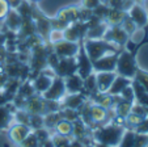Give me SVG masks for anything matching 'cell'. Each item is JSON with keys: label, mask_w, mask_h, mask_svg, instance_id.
I'll return each instance as SVG.
<instances>
[{"label": "cell", "mask_w": 148, "mask_h": 147, "mask_svg": "<svg viewBox=\"0 0 148 147\" xmlns=\"http://www.w3.org/2000/svg\"><path fill=\"white\" fill-rule=\"evenodd\" d=\"M118 96H121L123 99V100H127V101H130V103H134L135 101V96H134V89H132V87H131V84L130 86H127L125 89H123L122 92H121Z\"/></svg>", "instance_id": "cell-32"}, {"label": "cell", "mask_w": 148, "mask_h": 147, "mask_svg": "<svg viewBox=\"0 0 148 147\" xmlns=\"http://www.w3.org/2000/svg\"><path fill=\"white\" fill-rule=\"evenodd\" d=\"M127 16L136 24L138 29H144L148 24V11L139 3H132L127 11Z\"/></svg>", "instance_id": "cell-8"}, {"label": "cell", "mask_w": 148, "mask_h": 147, "mask_svg": "<svg viewBox=\"0 0 148 147\" xmlns=\"http://www.w3.org/2000/svg\"><path fill=\"white\" fill-rule=\"evenodd\" d=\"M54 131H55V134H59V135H64V137L72 135L73 122L68 121V119H66V118H62L60 121L56 124L55 128H54Z\"/></svg>", "instance_id": "cell-21"}, {"label": "cell", "mask_w": 148, "mask_h": 147, "mask_svg": "<svg viewBox=\"0 0 148 147\" xmlns=\"http://www.w3.org/2000/svg\"><path fill=\"white\" fill-rule=\"evenodd\" d=\"M144 29H145V32H148V24H147V26H145Z\"/></svg>", "instance_id": "cell-42"}, {"label": "cell", "mask_w": 148, "mask_h": 147, "mask_svg": "<svg viewBox=\"0 0 148 147\" xmlns=\"http://www.w3.org/2000/svg\"><path fill=\"white\" fill-rule=\"evenodd\" d=\"M92 144H93V147H113V146H109V144L100 143V142H95V141H92Z\"/></svg>", "instance_id": "cell-39"}, {"label": "cell", "mask_w": 148, "mask_h": 147, "mask_svg": "<svg viewBox=\"0 0 148 147\" xmlns=\"http://www.w3.org/2000/svg\"><path fill=\"white\" fill-rule=\"evenodd\" d=\"M64 39V34H63V30L62 29H55V28H51L50 33H49V37H47V41L50 43H56V42Z\"/></svg>", "instance_id": "cell-28"}, {"label": "cell", "mask_w": 148, "mask_h": 147, "mask_svg": "<svg viewBox=\"0 0 148 147\" xmlns=\"http://www.w3.org/2000/svg\"><path fill=\"white\" fill-rule=\"evenodd\" d=\"M5 147H9V146H8V144H5Z\"/></svg>", "instance_id": "cell-43"}, {"label": "cell", "mask_w": 148, "mask_h": 147, "mask_svg": "<svg viewBox=\"0 0 148 147\" xmlns=\"http://www.w3.org/2000/svg\"><path fill=\"white\" fill-rule=\"evenodd\" d=\"M125 130L126 128H123V126H117L109 122L108 125L96 126L93 129L92 139L95 142H100V143H105V144H109V146L117 147L123 133H125Z\"/></svg>", "instance_id": "cell-1"}, {"label": "cell", "mask_w": 148, "mask_h": 147, "mask_svg": "<svg viewBox=\"0 0 148 147\" xmlns=\"http://www.w3.org/2000/svg\"><path fill=\"white\" fill-rule=\"evenodd\" d=\"M4 19H5L7 28H8L11 32L17 33V32H18V29L21 28V24H23V17H21V14H20L16 9L11 8Z\"/></svg>", "instance_id": "cell-16"}, {"label": "cell", "mask_w": 148, "mask_h": 147, "mask_svg": "<svg viewBox=\"0 0 148 147\" xmlns=\"http://www.w3.org/2000/svg\"><path fill=\"white\" fill-rule=\"evenodd\" d=\"M53 139L54 147H68L71 142V137H64V135H59V134H55V135L51 137Z\"/></svg>", "instance_id": "cell-26"}, {"label": "cell", "mask_w": 148, "mask_h": 147, "mask_svg": "<svg viewBox=\"0 0 148 147\" xmlns=\"http://www.w3.org/2000/svg\"><path fill=\"white\" fill-rule=\"evenodd\" d=\"M32 130H37L39 128H43V116L41 114H30V122H29Z\"/></svg>", "instance_id": "cell-30"}, {"label": "cell", "mask_w": 148, "mask_h": 147, "mask_svg": "<svg viewBox=\"0 0 148 147\" xmlns=\"http://www.w3.org/2000/svg\"><path fill=\"white\" fill-rule=\"evenodd\" d=\"M79 46H80V41L72 42L67 41V39H62L53 45V50L59 58H73L79 53Z\"/></svg>", "instance_id": "cell-6"}, {"label": "cell", "mask_w": 148, "mask_h": 147, "mask_svg": "<svg viewBox=\"0 0 148 147\" xmlns=\"http://www.w3.org/2000/svg\"><path fill=\"white\" fill-rule=\"evenodd\" d=\"M18 147H41V144H39V142H38V139H37L34 131H32V133L18 144Z\"/></svg>", "instance_id": "cell-27"}, {"label": "cell", "mask_w": 148, "mask_h": 147, "mask_svg": "<svg viewBox=\"0 0 148 147\" xmlns=\"http://www.w3.org/2000/svg\"><path fill=\"white\" fill-rule=\"evenodd\" d=\"M96 74V84H97V92L106 93L114 81L117 72L115 71H101L95 72Z\"/></svg>", "instance_id": "cell-10"}, {"label": "cell", "mask_w": 148, "mask_h": 147, "mask_svg": "<svg viewBox=\"0 0 148 147\" xmlns=\"http://www.w3.org/2000/svg\"><path fill=\"white\" fill-rule=\"evenodd\" d=\"M17 93H18V96L24 97V99H28V97L33 96V95L36 93V91H34V88H33V84L26 81V83H24L21 87H18Z\"/></svg>", "instance_id": "cell-25"}, {"label": "cell", "mask_w": 148, "mask_h": 147, "mask_svg": "<svg viewBox=\"0 0 148 147\" xmlns=\"http://www.w3.org/2000/svg\"><path fill=\"white\" fill-rule=\"evenodd\" d=\"M85 144L83 143V142H80L79 139H76V138H72L71 139V142H70V146L68 147H84Z\"/></svg>", "instance_id": "cell-35"}, {"label": "cell", "mask_w": 148, "mask_h": 147, "mask_svg": "<svg viewBox=\"0 0 148 147\" xmlns=\"http://www.w3.org/2000/svg\"><path fill=\"white\" fill-rule=\"evenodd\" d=\"M102 3L101 0H81V7L85 9H90V11H93V9L96 8V7H98L100 4Z\"/></svg>", "instance_id": "cell-33"}, {"label": "cell", "mask_w": 148, "mask_h": 147, "mask_svg": "<svg viewBox=\"0 0 148 147\" xmlns=\"http://www.w3.org/2000/svg\"><path fill=\"white\" fill-rule=\"evenodd\" d=\"M67 91H66V86H64V79L56 75L54 78L51 86L49 87L47 91H45L41 95L45 100H51V101H59L66 96Z\"/></svg>", "instance_id": "cell-5"}, {"label": "cell", "mask_w": 148, "mask_h": 147, "mask_svg": "<svg viewBox=\"0 0 148 147\" xmlns=\"http://www.w3.org/2000/svg\"><path fill=\"white\" fill-rule=\"evenodd\" d=\"M13 113H12L11 106L3 105L0 106V131L1 130H8L12 126V121H13Z\"/></svg>", "instance_id": "cell-18"}, {"label": "cell", "mask_w": 148, "mask_h": 147, "mask_svg": "<svg viewBox=\"0 0 148 147\" xmlns=\"http://www.w3.org/2000/svg\"><path fill=\"white\" fill-rule=\"evenodd\" d=\"M134 137H135L134 130L126 129L117 147H134Z\"/></svg>", "instance_id": "cell-22"}, {"label": "cell", "mask_w": 148, "mask_h": 147, "mask_svg": "<svg viewBox=\"0 0 148 147\" xmlns=\"http://www.w3.org/2000/svg\"><path fill=\"white\" fill-rule=\"evenodd\" d=\"M76 68H77V66H76V57H73V58H60L59 63L54 68V72L58 76H60V78H66L68 75L75 74Z\"/></svg>", "instance_id": "cell-12"}, {"label": "cell", "mask_w": 148, "mask_h": 147, "mask_svg": "<svg viewBox=\"0 0 148 147\" xmlns=\"http://www.w3.org/2000/svg\"><path fill=\"white\" fill-rule=\"evenodd\" d=\"M134 79L143 87V88L145 89V91L148 92V72L147 71H144V70H142V68H139V67H138L136 74H135V78Z\"/></svg>", "instance_id": "cell-24"}, {"label": "cell", "mask_w": 148, "mask_h": 147, "mask_svg": "<svg viewBox=\"0 0 148 147\" xmlns=\"http://www.w3.org/2000/svg\"><path fill=\"white\" fill-rule=\"evenodd\" d=\"M122 50V49H121ZM119 50V51H121ZM119 51H114V53H109L106 55L101 57V58L96 59L92 62L93 71L101 72V71H115V66H117V59Z\"/></svg>", "instance_id": "cell-9"}, {"label": "cell", "mask_w": 148, "mask_h": 147, "mask_svg": "<svg viewBox=\"0 0 148 147\" xmlns=\"http://www.w3.org/2000/svg\"><path fill=\"white\" fill-rule=\"evenodd\" d=\"M60 101L63 103V108L79 110L83 106V104L87 101V97H85L84 92H80V93H66V96Z\"/></svg>", "instance_id": "cell-14"}, {"label": "cell", "mask_w": 148, "mask_h": 147, "mask_svg": "<svg viewBox=\"0 0 148 147\" xmlns=\"http://www.w3.org/2000/svg\"><path fill=\"white\" fill-rule=\"evenodd\" d=\"M121 26L123 28V30L126 32V33L130 36V38H131L132 36H134V33H136V30H138V26H136V24H135L134 21H132L131 19H130L129 16H126L125 17V20L122 21V24H121Z\"/></svg>", "instance_id": "cell-23"}, {"label": "cell", "mask_w": 148, "mask_h": 147, "mask_svg": "<svg viewBox=\"0 0 148 147\" xmlns=\"http://www.w3.org/2000/svg\"><path fill=\"white\" fill-rule=\"evenodd\" d=\"M103 39L108 42H112V43L117 45L119 47H123L126 45V42L130 39V36L123 30V28L121 25H109L105 34H103Z\"/></svg>", "instance_id": "cell-7"}, {"label": "cell", "mask_w": 148, "mask_h": 147, "mask_svg": "<svg viewBox=\"0 0 148 147\" xmlns=\"http://www.w3.org/2000/svg\"><path fill=\"white\" fill-rule=\"evenodd\" d=\"M5 42H7V34L0 32V47L3 46V45H5Z\"/></svg>", "instance_id": "cell-37"}, {"label": "cell", "mask_w": 148, "mask_h": 147, "mask_svg": "<svg viewBox=\"0 0 148 147\" xmlns=\"http://www.w3.org/2000/svg\"><path fill=\"white\" fill-rule=\"evenodd\" d=\"M33 131H34V134H36L37 139H38L39 144H42L43 142H46L47 139H50L51 137H53L50 134V131H49V129H46V128H39V129L33 130Z\"/></svg>", "instance_id": "cell-29"}, {"label": "cell", "mask_w": 148, "mask_h": 147, "mask_svg": "<svg viewBox=\"0 0 148 147\" xmlns=\"http://www.w3.org/2000/svg\"><path fill=\"white\" fill-rule=\"evenodd\" d=\"M29 1H34V3H38V1H41V0H29Z\"/></svg>", "instance_id": "cell-41"}, {"label": "cell", "mask_w": 148, "mask_h": 147, "mask_svg": "<svg viewBox=\"0 0 148 147\" xmlns=\"http://www.w3.org/2000/svg\"><path fill=\"white\" fill-rule=\"evenodd\" d=\"M147 146H148V134L135 133L134 147H147Z\"/></svg>", "instance_id": "cell-31"}, {"label": "cell", "mask_w": 148, "mask_h": 147, "mask_svg": "<svg viewBox=\"0 0 148 147\" xmlns=\"http://www.w3.org/2000/svg\"><path fill=\"white\" fill-rule=\"evenodd\" d=\"M84 147H93V144H92V143H89V144H85Z\"/></svg>", "instance_id": "cell-40"}, {"label": "cell", "mask_w": 148, "mask_h": 147, "mask_svg": "<svg viewBox=\"0 0 148 147\" xmlns=\"http://www.w3.org/2000/svg\"><path fill=\"white\" fill-rule=\"evenodd\" d=\"M55 76H56L55 72H54V74L41 72V74H39V75L34 79L33 83H32V84H33L34 91H36V93L42 95L45 91H47L49 87L51 86V83H53V80H54V78H55Z\"/></svg>", "instance_id": "cell-13"}, {"label": "cell", "mask_w": 148, "mask_h": 147, "mask_svg": "<svg viewBox=\"0 0 148 147\" xmlns=\"http://www.w3.org/2000/svg\"><path fill=\"white\" fill-rule=\"evenodd\" d=\"M108 24L106 21H101L98 24H96L95 26H90L88 28L87 33H85V37L84 38H88V39H102L103 38V34L106 32L108 29Z\"/></svg>", "instance_id": "cell-17"}, {"label": "cell", "mask_w": 148, "mask_h": 147, "mask_svg": "<svg viewBox=\"0 0 148 147\" xmlns=\"http://www.w3.org/2000/svg\"><path fill=\"white\" fill-rule=\"evenodd\" d=\"M126 16H127V13H126V11H123V9L110 8L109 13H108V16L105 20H106V24L110 26L112 25H121Z\"/></svg>", "instance_id": "cell-20"}, {"label": "cell", "mask_w": 148, "mask_h": 147, "mask_svg": "<svg viewBox=\"0 0 148 147\" xmlns=\"http://www.w3.org/2000/svg\"><path fill=\"white\" fill-rule=\"evenodd\" d=\"M76 74L81 76L83 79H85L87 76H89L93 71V66H92V61L89 59L87 51L84 49L83 45V39H80V46H79V53L76 55Z\"/></svg>", "instance_id": "cell-4"}, {"label": "cell", "mask_w": 148, "mask_h": 147, "mask_svg": "<svg viewBox=\"0 0 148 147\" xmlns=\"http://www.w3.org/2000/svg\"><path fill=\"white\" fill-rule=\"evenodd\" d=\"M11 9V6L7 0H0V20H3Z\"/></svg>", "instance_id": "cell-34"}, {"label": "cell", "mask_w": 148, "mask_h": 147, "mask_svg": "<svg viewBox=\"0 0 148 147\" xmlns=\"http://www.w3.org/2000/svg\"><path fill=\"white\" fill-rule=\"evenodd\" d=\"M41 147H54V143H53V139H47L46 142H43V143L41 144Z\"/></svg>", "instance_id": "cell-38"}, {"label": "cell", "mask_w": 148, "mask_h": 147, "mask_svg": "<svg viewBox=\"0 0 148 147\" xmlns=\"http://www.w3.org/2000/svg\"><path fill=\"white\" fill-rule=\"evenodd\" d=\"M83 45L84 49L87 51L88 57L90 61H96V59L101 58V57L106 55L109 53H114V51H119L122 47L117 46V45L108 42L105 39H88L83 38Z\"/></svg>", "instance_id": "cell-2"}, {"label": "cell", "mask_w": 148, "mask_h": 147, "mask_svg": "<svg viewBox=\"0 0 148 147\" xmlns=\"http://www.w3.org/2000/svg\"><path fill=\"white\" fill-rule=\"evenodd\" d=\"M9 3V6H11V8H13V9H16L17 7L20 6V3L23 1V0H7Z\"/></svg>", "instance_id": "cell-36"}, {"label": "cell", "mask_w": 148, "mask_h": 147, "mask_svg": "<svg viewBox=\"0 0 148 147\" xmlns=\"http://www.w3.org/2000/svg\"><path fill=\"white\" fill-rule=\"evenodd\" d=\"M32 131L33 130L30 129V126L24 125V124H14L8 129V137L14 144L18 146Z\"/></svg>", "instance_id": "cell-11"}, {"label": "cell", "mask_w": 148, "mask_h": 147, "mask_svg": "<svg viewBox=\"0 0 148 147\" xmlns=\"http://www.w3.org/2000/svg\"><path fill=\"white\" fill-rule=\"evenodd\" d=\"M64 79V86L67 93H80L84 91V79L81 78L79 74H72V75L66 76Z\"/></svg>", "instance_id": "cell-15"}, {"label": "cell", "mask_w": 148, "mask_h": 147, "mask_svg": "<svg viewBox=\"0 0 148 147\" xmlns=\"http://www.w3.org/2000/svg\"><path fill=\"white\" fill-rule=\"evenodd\" d=\"M131 81H132L131 79H127V78H125V76L117 75L115 76V79H114V81H113L112 87L109 88V91H108L106 93L112 95V96H118V95H119L121 92L126 88V87L131 84Z\"/></svg>", "instance_id": "cell-19"}, {"label": "cell", "mask_w": 148, "mask_h": 147, "mask_svg": "<svg viewBox=\"0 0 148 147\" xmlns=\"http://www.w3.org/2000/svg\"><path fill=\"white\" fill-rule=\"evenodd\" d=\"M138 70V64L135 61V54L127 51L126 49H122L118 54L117 66H115V72L117 75L125 76L127 79H134Z\"/></svg>", "instance_id": "cell-3"}]
</instances>
